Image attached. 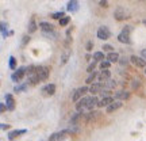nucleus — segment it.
<instances>
[{"label": "nucleus", "mask_w": 146, "mask_h": 141, "mask_svg": "<svg viewBox=\"0 0 146 141\" xmlns=\"http://www.w3.org/2000/svg\"><path fill=\"white\" fill-rule=\"evenodd\" d=\"M27 88V84H22V86H16L15 88V92H21V91H26Z\"/></svg>", "instance_id": "a878e982"}, {"label": "nucleus", "mask_w": 146, "mask_h": 141, "mask_svg": "<svg viewBox=\"0 0 146 141\" xmlns=\"http://www.w3.org/2000/svg\"><path fill=\"white\" fill-rule=\"evenodd\" d=\"M130 60H131V63L134 64V65H137V67H139V68H143V67H146V60H143L142 57L131 56Z\"/></svg>", "instance_id": "9d476101"}, {"label": "nucleus", "mask_w": 146, "mask_h": 141, "mask_svg": "<svg viewBox=\"0 0 146 141\" xmlns=\"http://www.w3.org/2000/svg\"><path fill=\"white\" fill-rule=\"evenodd\" d=\"M110 76H111V73H110L108 69L102 71V73H100V76H99V82H100V83H106V82H108Z\"/></svg>", "instance_id": "f3484780"}, {"label": "nucleus", "mask_w": 146, "mask_h": 141, "mask_svg": "<svg viewBox=\"0 0 146 141\" xmlns=\"http://www.w3.org/2000/svg\"><path fill=\"white\" fill-rule=\"evenodd\" d=\"M10 128V125H5V124H1V129L4 130V129H8Z\"/></svg>", "instance_id": "58836bf2"}, {"label": "nucleus", "mask_w": 146, "mask_h": 141, "mask_svg": "<svg viewBox=\"0 0 146 141\" xmlns=\"http://www.w3.org/2000/svg\"><path fill=\"white\" fill-rule=\"evenodd\" d=\"M145 73H146V68H145Z\"/></svg>", "instance_id": "79ce46f5"}, {"label": "nucleus", "mask_w": 146, "mask_h": 141, "mask_svg": "<svg viewBox=\"0 0 146 141\" xmlns=\"http://www.w3.org/2000/svg\"><path fill=\"white\" fill-rule=\"evenodd\" d=\"M143 25H145V26H146V19H145V21H143Z\"/></svg>", "instance_id": "a19ab883"}, {"label": "nucleus", "mask_w": 146, "mask_h": 141, "mask_svg": "<svg viewBox=\"0 0 146 141\" xmlns=\"http://www.w3.org/2000/svg\"><path fill=\"white\" fill-rule=\"evenodd\" d=\"M7 27H8V25H7L5 22H3V23H1V35H3V38H7V35H8Z\"/></svg>", "instance_id": "b1692460"}, {"label": "nucleus", "mask_w": 146, "mask_h": 141, "mask_svg": "<svg viewBox=\"0 0 146 141\" xmlns=\"http://www.w3.org/2000/svg\"><path fill=\"white\" fill-rule=\"evenodd\" d=\"M52 18H53V19H60V21H61L62 18H65V14H64V11H60V12H54V14L52 15Z\"/></svg>", "instance_id": "393cba45"}, {"label": "nucleus", "mask_w": 146, "mask_h": 141, "mask_svg": "<svg viewBox=\"0 0 146 141\" xmlns=\"http://www.w3.org/2000/svg\"><path fill=\"white\" fill-rule=\"evenodd\" d=\"M103 49H104V52H112V49H114V47L111 46V45H104V46H103Z\"/></svg>", "instance_id": "473e14b6"}, {"label": "nucleus", "mask_w": 146, "mask_h": 141, "mask_svg": "<svg viewBox=\"0 0 146 141\" xmlns=\"http://www.w3.org/2000/svg\"><path fill=\"white\" fill-rule=\"evenodd\" d=\"M130 33H131V26H125V29L119 33L118 35V41L120 43H130L131 39H130Z\"/></svg>", "instance_id": "f03ea898"}, {"label": "nucleus", "mask_w": 146, "mask_h": 141, "mask_svg": "<svg viewBox=\"0 0 146 141\" xmlns=\"http://www.w3.org/2000/svg\"><path fill=\"white\" fill-rule=\"evenodd\" d=\"M104 58H107L104 56L103 52H95L94 53V60L95 61H104Z\"/></svg>", "instance_id": "412c9836"}, {"label": "nucleus", "mask_w": 146, "mask_h": 141, "mask_svg": "<svg viewBox=\"0 0 146 141\" xmlns=\"http://www.w3.org/2000/svg\"><path fill=\"white\" fill-rule=\"evenodd\" d=\"M110 61H102V63H100V68L103 69V71H104V69H107L110 67Z\"/></svg>", "instance_id": "7c9ffc66"}, {"label": "nucleus", "mask_w": 146, "mask_h": 141, "mask_svg": "<svg viewBox=\"0 0 146 141\" xmlns=\"http://www.w3.org/2000/svg\"><path fill=\"white\" fill-rule=\"evenodd\" d=\"M106 90V87H104V84L103 83H100V82H98V83H95V84H92L91 87H89V92H92V94H98V92H103Z\"/></svg>", "instance_id": "1a4fd4ad"}, {"label": "nucleus", "mask_w": 146, "mask_h": 141, "mask_svg": "<svg viewBox=\"0 0 146 141\" xmlns=\"http://www.w3.org/2000/svg\"><path fill=\"white\" fill-rule=\"evenodd\" d=\"M49 75H50V69L47 67H36V76L39 79V82L47 80Z\"/></svg>", "instance_id": "20e7f679"}, {"label": "nucleus", "mask_w": 146, "mask_h": 141, "mask_svg": "<svg viewBox=\"0 0 146 141\" xmlns=\"http://www.w3.org/2000/svg\"><path fill=\"white\" fill-rule=\"evenodd\" d=\"M38 27H41L42 31H54V30H53V25L47 23V22H41V23L38 25Z\"/></svg>", "instance_id": "a211bd4d"}, {"label": "nucleus", "mask_w": 146, "mask_h": 141, "mask_svg": "<svg viewBox=\"0 0 146 141\" xmlns=\"http://www.w3.org/2000/svg\"><path fill=\"white\" fill-rule=\"evenodd\" d=\"M5 109H7V106H5L4 103H0V111H1V113H4Z\"/></svg>", "instance_id": "f704fd0d"}, {"label": "nucleus", "mask_w": 146, "mask_h": 141, "mask_svg": "<svg viewBox=\"0 0 146 141\" xmlns=\"http://www.w3.org/2000/svg\"><path fill=\"white\" fill-rule=\"evenodd\" d=\"M66 134H68V132L66 130H62V132H58V133H53L49 141H64L66 138Z\"/></svg>", "instance_id": "6e6552de"}, {"label": "nucleus", "mask_w": 146, "mask_h": 141, "mask_svg": "<svg viewBox=\"0 0 146 141\" xmlns=\"http://www.w3.org/2000/svg\"><path fill=\"white\" fill-rule=\"evenodd\" d=\"M99 4L102 5V7H108V1H103V0H102V1H99Z\"/></svg>", "instance_id": "c9c22d12"}, {"label": "nucleus", "mask_w": 146, "mask_h": 141, "mask_svg": "<svg viewBox=\"0 0 146 141\" xmlns=\"http://www.w3.org/2000/svg\"><path fill=\"white\" fill-rule=\"evenodd\" d=\"M115 98H116L118 100L129 99V98H130V92H129V91H126V90H120V91H118V92L115 94Z\"/></svg>", "instance_id": "ddd939ff"}, {"label": "nucleus", "mask_w": 146, "mask_h": 141, "mask_svg": "<svg viewBox=\"0 0 146 141\" xmlns=\"http://www.w3.org/2000/svg\"><path fill=\"white\" fill-rule=\"evenodd\" d=\"M141 56H142V58H143V60H146V49H142V50H141Z\"/></svg>", "instance_id": "e433bc0d"}, {"label": "nucleus", "mask_w": 146, "mask_h": 141, "mask_svg": "<svg viewBox=\"0 0 146 141\" xmlns=\"http://www.w3.org/2000/svg\"><path fill=\"white\" fill-rule=\"evenodd\" d=\"M36 23H35V21H34V18H33L31 21H30V25H29V33H34L36 30Z\"/></svg>", "instance_id": "5701e85b"}, {"label": "nucleus", "mask_w": 146, "mask_h": 141, "mask_svg": "<svg viewBox=\"0 0 146 141\" xmlns=\"http://www.w3.org/2000/svg\"><path fill=\"white\" fill-rule=\"evenodd\" d=\"M68 58H69V52H68V53H65V54L62 56V61H61V64H66Z\"/></svg>", "instance_id": "2f4dec72"}, {"label": "nucleus", "mask_w": 146, "mask_h": 141, "mask_svg": "<svg viewBox=\"0 0 146 141\" xmlns=\"http://www.w3.org/2000/svg\"><path fill=\"white\" fill-rule=\"evenodd\" d=\"M119 63L122 64V65H127V64H129V60H127L126 57H123V58H120V61H119Z\"/></svg>", "instance_id": "72a5a7b5"}, {"label": "nucleus", "mask_w": 146, "mask_h": 141, "mask_svg": "<svg viewBox=\"0 0 146 141\" xmlns=\"http://www.w3.org/2000/svg\"><path fill=\"white\" fill-rule=\"evenodd\" d=\"M5 105H7V110H14L15 109V99L11 94L5 95Z\"/></svg>", "instance_id": "9b49d317"}, {"label": "nucleus", "mask_w": 146, "mask_h": 141, "mask_svg": "<svg viewBox=\"0 0 146 141\" xmlns=\"http://www.w3.org/2000/svg\"><path fill=\"white\" fill-rule=\"evenodd\" d=\"M98 103H99V100L95 95L94 96H84L76 103V110L78 113H83L85 110H92L95 106H98Z\"/></svg>", "instance_id": "f257e3e1"}, {"label": "nucleus", "mask_w": 146, "mask_h": 141, "mask_svg": "<svg viewBox=\"0 0 146 141\" xmlns=\"http://www.w3.org/2000/svg\"><path fill=\"white\" fill-rule=\"evenodd\" d=\"M15 64H16L15 57H14V56H11V57H10V68L11 69H15Z\"/></svg>", "instance_id": "c756f323"}, {"label": "nucleus", "mask_w": 146, "mask_h": 141, "mask_svg": "<svg viewBox=\"0 0 146 141\" xmlns=\"http://www.w3.org/2000/svg\"><path fill=\"white\" fill-rule=\"evenodd\" d=\"M25 75H27V68H25V67H21V68L16 69V72L14 73L12 76H11V79H12L14 82H16V83H18V82H19V80H21V79L23 78Z\"/></svg>", "instance_id": "0eeeda50"}, {"label": "nucleus", "mask_w": 146, "mask_h": 141, "mask_svg": "<svg viewBox=\"0 0 146 141\" xmlns=\"http://www.w3.org/2000/svg\"><path fill=\"white\" fill-rule=\"evenodd\" d=\"M114 102V98H111V96H104L102 100H99V103H98V107H104V106H107L108 107L111 103Z\"/></svg>", "instance_id": "4468645a"}, {"label": "nucleus", "mask_w": 146, "mask_h": 141, "mask_svg": "<svg viewBox=\"0 0 146 141\" xmlns=\"http://www.w3.org/2000/svg\"><path fill=\"white\" fill-rule=\"evenodd\" d=\"M95 78H96V73H89V76L87 78V83L88 84H91V83H94V80H95Z\"/></svg>", "instance_id": "cd10ccee"}, {"label": "nucleus", "mask_w": 146, "mask_h": 141, "mask_svg": "<svg viewBox=\"0 0 146 141\" xmlns=\"http://www.w3.org/2000/svg\"><path fill=\"white\" fill-rule=\"evenodd\" d=\"M107 60H108L110 63H118L119 61V54L115 52H111L107 54Z\"/></svg>", "instance_id": "6ab92c4d"}, {"label": "nucleus", "mask_w": 146, "mask_h": 141, "mask_svg": "<svg viewBox=\"0 0 146 141\" xmlns=\"http://www.w3.org/2000/svg\"><path fill=\"white\" fill-rule=\"evenodd\" d=\"M88 91H89L88 87H80V88H77L74 91V94L72 95V99L74 100V102H78L81 98H84V95L87 94Z\"/></svg>", "instance_id": "39448f33"}, {"label": "nucleus", "mask_w": 146, "mask_h": 141, "mask_svg": "<svg viewBox=\"0 0 146 141\" xmlns=\"http://www.w3.org/2000/svg\"><path fill=\"white\" fill-rule=\"evenodd\" d=\"M78 8H80V5H78V1H76V0L69 1V3H68V7H66V10H68L69 12H77Z\"/></svg>", "instance_id": "2eb2a0df"}, {"label": "nucleus", "mask_w": 146, "mask_h": 141, "mask_svg": "<svg viewBox=\"0 0 146 141\" xmlns=\"http://www.w3.org/2000/svg\"><path fill=\"white\" fill-rule=\"evenodd\" d=\"M42 92H45L46 95H54L56 94V86L54 84H47L42 88Z\"/></svg>", "instance_id": "dca6fc26"}, {"label": "nucleus", "mask_w": 146, "mask_h": 141, "mask_svg": "<svg viewBox=\"0 0 146 141\" xmlns=\"http://www.w3.org/2000/svg\"><path fill=\"white\" fill-rule=\"evenodd\" d=\"M69 21H70V18L69 16H65V18H62L61 21H60V26H66L69 23Z\"/></svg>", "instance_id": "bb28decb"}, {"label": "nucleus", "mask_w": 146, "mask_h": 141, "mask_svg": "<svg viewBox=\"0 0 146 141\" xmlns=\"http://www.w3.org/2000/svg\"><path fill=\"white\" fill-rule=\"evenodd\" d=\"M87 50H92V42H88V43H87Z\"/></svg>", "instance_id": "4c0bfd02"}, {"label": "nucleus", "mask_w": 146, "mask_h": 141, "mask_svg": "<svg viewBox=\"0 0 146 141\" xmlns=\"http://www.w3.org/2000/svg\"><path fill=\"white\" fill-rule=\"evenodd\" d=\"M26 129H22V130H14L11 132V133H8V140H14V138H16V137L19 136V134H25L26 133Z\"/></svg>", "instance_id": "aec40b11"}, {"label": "nucleus", "mask_w": 146, "mask_h": 141, "mask_svg": "<svg viewBox=\"0 0 146 141\" xmlns=\"http://www.w3.org/2000/svg\"><path fill=\"white\" fill-rule=\"evenodd\" d=\"M95 67H96V61L94 60V63H91V64H89V67L87 68V72H88V73H94Z\"/></svg>", "instance_id": "c85d7f7f"}, {"label": "nucleus", "mask_w": 146, "mask_h": 141, "mask_svg": "<svg viewBox=\"0 0 146 141\" xmlns=\"http://www.w3.org/2000/svg\"><path fill=\"white\" fill-rule=\"evenodd\" d=\"M110 37H111V31L108 30V27L107 26L99 27V30H98V38H99V39L106 41V39H108Z\"/></svg>", "instance_id": "423d86ee"}, {"label": "nucleus", "mask_w": 146, "mask_h": 141, "mask_svg": "<svg viewBox=\"0 0 146 141\" xmlns=\"http://www.w3.org/2000/svg\"><path fill=\"white\" fill-rule=\"evenodd\" d=\"M114 18L116 21H125L127 18H130V12L126 8H123V7H118L114 12Z\"/></svg>", "instance_id": "7ed1b4c3"}, {"label": "nucleus", "mask_w": 146, "mask_h": 141, "mask_svg": "<svg viewBox=\"0 0 146 141\" xmlns=\"http://www.w3.org/2000/svg\"><path fill=\"white\" fill-rule=\"evenodd\" d=\"M42 34L45 37H47V38H52V39H54V38L58 37V34L56 31H42Z\"/></svg>", "instance_id": "4be33fe9"}, {"label": "nucleus", "mask_w": 146, "mask_h": 141, "mask_svg": "<svg viewBox=\"0 0 146 141\" xmlns=\"http://www.w3.org/2000/svg\"><path fill=\"white\" fill-rule=\"evenodd\" d=\"M27 41H30V37H27V35H26V37H25V39H23V43H26Z\"/></svg>", "instance_id": "ea45409f"}, {"label": "nucleus", "mask_w": 146, "mask_h": 141, "mask_svg": "<svg viewBox=\"0 0 146 141\" xmlns=\"http://www.w3.org/2000/svg\"><path fill=\"white\" fill-rule=\"evenodd\" d=\"M120 107H122V102H120V100H114V102H112V103L107 107V113H108V114H111V113L116 111V110L120 109Z\"/></svg>", "instance_id": "f8f14e48"}]
</instances>
